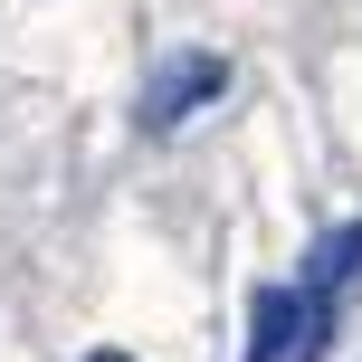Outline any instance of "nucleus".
<instances>
[{
	"instance_id": "f257e3e1",
	"label": "nucleus",
	"mask_w": 362,
	"mask_h": 362,
	"mask_svg": "<svg viewBox=\"0 0 362 362\" xmlns=\"http://www.w3.org/2000/svg\"><path fill=\"white\" fill-rule=\"evenodd\" d=\"M334 334V305H315V286H257L248 305V362H315Z\"/></svg>"
},
{
	"instance_id": "f03ea898",
	"label": "nucleus",
	"mask_w": 362,
	"mask_h": 362,
	"mask_svg": "<svg viewBox=\"0 0 362 362\" xmlns=\"http://www.w3.org/2000/svg\"><path fill=\"white\" fill-rule=\"evenodd\" d=\"M219 86H229V57H210V48L163 57V67H153V86H144V134H181Z\"/></svg>"
},
{
	"instance_id": "7ed1b4c3",
	"label": "nucleus",
	"mask_w": 362,
	"mask_h": 362,
	"mask_svg": "<svg viewBox=\"0 0 362 362\" xmlns=\"http://www.w3.org/2000/svg\"><path fill=\"white\" fill-rule=\"evenodd\" d=\"M362 276V219L353 229H334L325 248H315V267H305V286H315V305H344V286Z\"/></svg>"
},
{
	"instance_id": "20e7f679",
	"label": "nucleus",
	"mask_w": 362,
	"mask_h": 362,
	"mask_svg": "<svg viewBox=\"0 0 362 362\" xmlns=\"http://www.w3.org/2000/svg\"><path fill=\"white\" fill-rule=\"evenodd\" d=\"M86 362H134V353H86Z\"/></svg>"
}]
</instances>
